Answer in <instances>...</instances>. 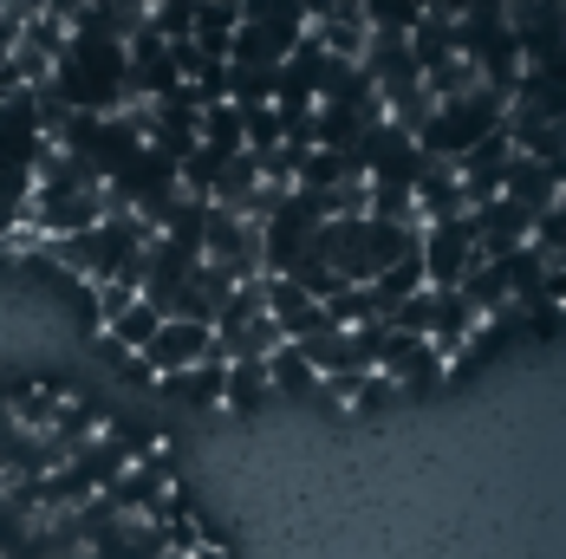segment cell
<instances>
[{
  "instance_id": "6da1fadb",
  "label": "cell",
  "mask_w": 566,
  "mask_h": 559,
  "mask_svg": "<svg viewBox=\"0 0 566 559\" xmlns=\"http://www.w3.org/2000/svg\"><path fill=\"white\" fill-rule=\"evenodd\" d=\"M489 130H502V105H495L489 92H469V98H455V105H437V117H430L410 144H417V157H430V164H462Z\"/></svg>"
},
{
  "instance_id": "7a4b0ae2",
  "label": "cell",
  "mask_w": 566,
  "mask_h": 559,
  "mask_svg": "<svg viewBox=\"0 0 566 559\" xmlns=\"http://www.w3.org/2000/svg\"><path fill=\"white\" fill-rule=\"evenodd\" d=\"M202 358H216V333H209V326H189V319H164L157 338L130 358V371H144V378H176V371H189V365H202Z\"/></svg>"
},
{
  "instance_id": "3957f363",
  "label": "cell",
  "mask_w": 566,
  "mask_h": 559,
  "mask_svg": "<svg viewBox=\"0 0 566 559\" xmlns=\"http://www.w3.org/2000/svg\"><path fill=\"white\" fill-rule=\"evenodd\" d=\"M417 267L423 286H462V274L475 267V228L469 222H437L417 234Z\"/></svg>"
},
{
  "instance_id": "277c9868",
  "label": "cell",
  "mask_w": 566,
  "mask_h": 559,
  "mask_svg": "<svg viewBox=\"0 0 566 559\" xmlns=\"http://www.w3.org/2000/svg\"><path fill=\"white\" fill-rule=\"evenodd\" d=\"M502 202H514V209H521L527 222H541V215L566 209V182H560V169L527 164V157H509V164H502Z\"/></svg>"
},
{
  "instance_id": "5b68a950",
  "label": "cell",
  "mask_w": 566,
  "mask_h": 559,
  "mask_svg": "<svg viewBox=\"0 0 566 559\" xmlns=\"http://www.w3.org/2000/svg\"><path fill=\"white\" fill-rule=\"evenodd\" d=\"M157 391H176V397H189V403H209V410H222V397H228V365H222V358H202V365H189V371H176V378H157Z\"/></svg>"
},
{
  "instance_id": "8992f818",
  "label": "cell",
  "mask_w": 566,
  "mask_h": 559,
  "mask_svg": "<svg viewBox=\"0 0 566 559\" xmlns=\"http://www.w3.org/2000/svg\"><path fill=\"white\" fill-rule=\"evenodd\" d=\"M423 92H430V105H455V98L482 92V72L455 53V59H443V65H430V72H423Z\"/></svg>"
},
{
  "instance_id": "52a82bcc",
  "label": "cell",
  "mask_w": 566,
  "mask_h": 559,
  "mask_svg": "<svg viewBox=\"0 0 566 559\" xmlns=\"http://www.w3.org/2000/svg\"><path fill=\"white\" fill-rule=\"evenodd\" d=\"M157 326H164V313H157L150 299H137L130 313H117L112 326H105V338H112L117 351H130V358H137V351H144V345L157 338Z\"/></svg>"
},
{
  "instance_id": "ba28073f",
  "label": "cell",
  "mask_w": 566,
  "mask_h": 559,
  "mask_svg": "<svg viewBox=\"0 0 566 559\" xmlns=\"http://www.w3.org/2000/svg\"><path fill=\"white\" fill-rule=\"evenodd\" d=\"M261 371H268V391H319V378H313V365L300 358V345H281L274 358H261Z\"/></svg>"
},
{
  "instance_id": "9c48e42d",
  "label": "cell",
  "mask_w": 566,
  "mask_h": 559,
  "mask_svg": "<svg viewBox=\"0 0 566 559\" xmlns=\"http://www.w3.org/2000/svg\"><path fill=\"white\" fill-rule=\"evenodd\" d=\"M345 176H352V164H345L339 150H306V157L293 164V189H313V196H319V189H339Z\"/></svg>"
},
{
  "instance_id": "30bf717a",
  "label": "cell",
  "mask_w": 566,
  "mask_h": 559,
  "mask_svg": "<svg viewBox=\"0 0 566 559\" xmlns=\"http://www.w3.org/2000/svg\"><path fill=\"white\" fill-rule=\"evenodd\" d=\"M261 397H274V391H268V371H261V365H228L222 410H248V403H261Z\"/></svg>"
}]
</instances>
